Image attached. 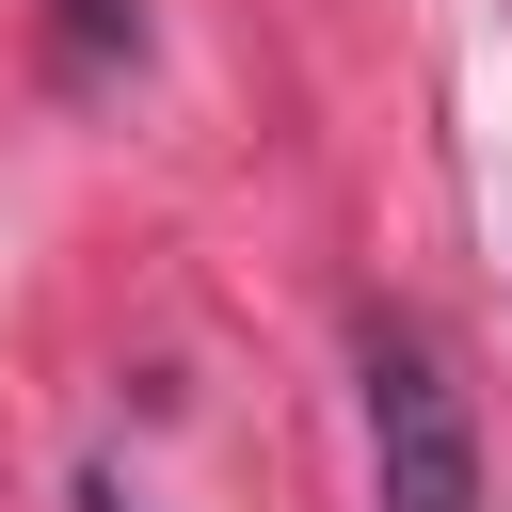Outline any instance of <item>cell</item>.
<instances>
[{
    "instance_id": "cell-2",
    "label": "cell",
    "mask_w": 512,
    "mask_h": 512,
    "mask_svg": "<svg viewBox=\"0 0 512 512\" xmlns=\"http://www.w3.org/2000/svg\"><path fill=\"white\" fill-rule=\"evenodd\" d=\"M80 512H128V480H80Z\"/></svg>"
},
{
    "instance_id": "cell-1",
    "label": "cell",
    "mask_w": 512,
    "mask_h": 512,
    "mask_svg": "<svg viewBox=\"0 0 512 512\" xmlns=\"http://www.w3.org/2000/svg\"><path fill=\"white\" fill-rule=\"evenodd\" d=\"M352 384H368V496L384 512H480V432H464V384L416 320H368L352 336Z\"/></svg>"
}]
</instances>
